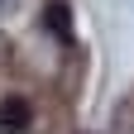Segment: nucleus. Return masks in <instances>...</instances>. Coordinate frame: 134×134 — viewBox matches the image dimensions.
<instances>
[{"instance_id":"nucleus-1","label":"nucleus","mask_w":134,"mask_h":134,"mask_svg":"<svg viewBox=\"0 0 134 134\" xmlns=\"http://www.w3.org/2000/svg\"><path fill=\"white\" fill-rule=\"evenodd\" d=\"M29 120H34V110H29L24 96H10L5 105H0V129H24Z\"/></svg>"},{"instance_id":"nucleus-2","label":"nucleus","mask_w":134,"mask_h":134,"mask_svg":"<svg viewBox=\"0 0 134 134\" xmlns=\"http://www.w3.org/2000/svg\"><path fill=\"white\" fill-rule=\"evenodd\" d=\"M43 24L58 34V43H72V14H67V5H48L43 10Z\"/></svg>"}]
</instances>
